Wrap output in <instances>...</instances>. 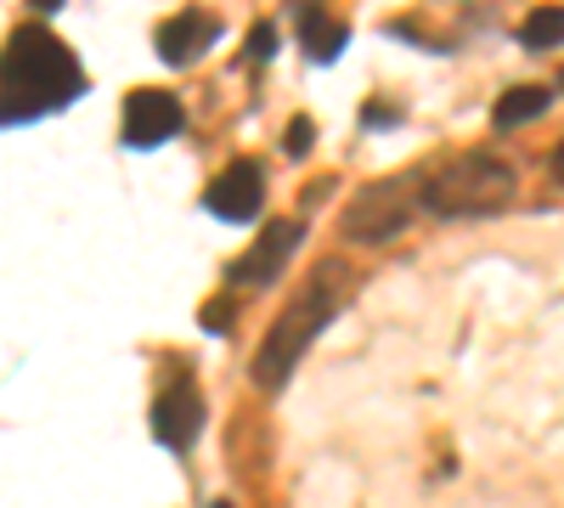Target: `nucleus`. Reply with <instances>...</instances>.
<instances>
[{"label":"nucleus","instance_id":"obj_5","mask_svg":"<svg viewBox=\"0 0 564 508\" xmlns=\"http://www.w3.org/2000/svg\"><path fill=\"white\" fill-rule=\"evenodd\" d=\"M181 125H186V108L159 85L124 97V142L130 148H159V142H170V136H181Z\"/></svg>","mask_w":564,"mask_h":508},{"label":"nucleus","instance_id":"obj_10","mask_svg":"<svg viewBox=\"0 0 564 508\" xmlns=\"http://www.w3.org/2000/svg\"><path fill=\"white\" fill-rule=\"evenodd\" d=\"M294 18H300V45H305V52H311L316 63H334V57L345 52V29H339L334 18H327V12L316 7V0H305V7H300Z\"/></svg>","mask_w":564,"mask_h":508},{"label":"nucleus","instance_id":"obj_2","mask_svg":"<svg viewBox=\"0 0 564 508\" xmlns=\"http://www.w3.org/2000/svg\"><path fill=\"white\" fill-rule=\"evenodd\" d=\"M345 283H350L345 266H334V260L316 266V277L300 289V300L271 322L265 345L254 350V385H260V390H282V385L294 379V367H300V356L311 350V339L327 328V316L345 305V300H339Z\"/></svg>","mask_w":564,"mask_h":508},{"label":"nucleus","instance_id":"obj_8","mask_svg":"<svg viewBox=\"0 0 564 508\" xmlns=\"http://www.w3.org/2000/svg\"><path fill=\"white\" fill-rule=\"evenodd\" d=\"M198 424H204V401H198L193 385H170V390L153 401V435H159L170 452H186V446H193Z\"/></svg>","mask_w":564,"mask_h":508},{"label":"nucleus","instance_id":"obj_7","mask_svg":"<svg viewBox=\"0 0 564 508\" xmlns=\"http://www.w3.org/2000/svg\"><path fill=\"white\" fill-rule=\"evenodd\" d=\"M265 204V175L254 159H238V164H226L215 181H209V209L220 220H254Z\"/></svg>","mask_w":564,"mask_h":508},{"label":"nucleus","instance_id":"obj_11","mask_svg":"<svg viewBox=\"0 0 564 508\" xmlns=\"http://www.w3.org/2000/svg\"><path fill=\"white\" fill-rule=\"evenodd\" d=\"M553 97L542 85H513V90H502L497 97V108H491V119H497V130H513V125H525V119H536L542 108H547Z\"/></svg>","mask_w":564,"mask_h":508},{"label":"nucleus","instance_id":"obj_18","mask_svg":"<svg viewBox=\"0 0 564 508\" xmlns=\"http://www.w3.org/2000/svg\"><path fill=\"white\" fill-rule=\"evenodd\" d=\"M209 508H231V502H209Z\"/></svg>","mask_w":564,"mask_h":508},{"label":"nucleus","instance_id":"obj_14","mask_svg":"<svg viewBox=\"0 0 564 508\" xmlns=\"http://www.w3.org/2000/svg\"><path fill=\"white\" fill-rule=\"evenodd\" d=\"M271 52H276V34H271V23H260V29H254V40H249V57H260V63H265Z\"/></svg>","mask_w":564,"mask_h":508},{"label":"nucleus","instance_id":"obj_16","mask_svg":"<svg viewBox=\"0 0 564 508\" xmlns=\"http://www.w3.org/2000/svg\"><path fill=\"white\" fill-rule=\"evenodd\" d=\"M553 175H558V181H564V142H558V148H553Z\"/></svg>","mask_w":564,"mask_h":508},{"label":"nucleus","instance_id":"obj_13","mask_svg":"<svg viewBox=\"0 0 564 508\" xmlns=\"http://www.w3.org/2000/svg\"><path fill=\"white\" fill-rule=\"evenodd\" d=\"M316 142V130H311V119H294L289 130H282V148H289V153H305Z\"/></svg>","mask_w":564,"mask_h":508},{"label":"nucleus","instance_id":"obj_1","mask_svg":"<svg viewBox=\"0 0 564 508\" xmlns=\"http://www.w3.org/2000/svg\"><path fill=\"white\" fill-rule=\"evenodd\" d=\"M79 90H85V74L68 45L40 23H18L7 40V74H0V119L29 125L52 108H68Z\"/></svg>","mask_w":564,"mask_h":508},{"label":"nucleus","instance_id":"obj_15","mask_svg":"<svg viewBox=\"0 0 564 508\" xmlns=\"http://www.w3.org/2000/svg\"><path fill=\"white\" fill-rule=\"evenodd\" d=\"M226 322H231V311H226V305H209V311H204V328H215V334H220Z\"/></svg>","mask_w":564,"mask_h":508},{"label":"nucleus","instance_id":"obj_6","mask_svg":"<svg viewBox=\"0 0 564 508\" xmlns=\"http://www.w3.org/2000/svg\"><path fill=\"white\" fill-rule=\"evenodd\" d=\"M300 238H305V226H300V220H265V233L254 238V249H249L238 266H231V283H249V289L271 283V277L294 260Z\"/></svg>","mask_w":564,"mask_h":508},{"label":"nucleus","instance_id":"obj_9","mask_svg":"<svg viewBox=\"0 0 564 508\" xmlns=\"http://www.w3.org/2000/svg\"><path fill=\"white\" fill-rule=\"evenodd\" d=\"M215 34H220V23L209 18V12H175L164 29H159V57L164 63H193L204 45H215Z\"/></svg>","mask_w":564,"mask_h":508},{"label":"nucleus","instance_id":"obj_12","mask_svg":"<svg viewBox=\"0 0 564 508\" xmlns=\"http://www.w3.org/2000/svg\"><path fill=\"white\" fill-rule=\"evenodd\" d=\"M520 40L531 45V52H553V45H564V7H536L520 23Z\"/></svg>","mask_w":564,"mask_h":508},{"label":"nucleus","instance_id":"obj_3","mask_svg":"<svg viewBox=\"0 0 564 508\" xmlns=\"http://www.w3.org/2000/svg\"><path fill=\"white\" fill-rule=\"evenodd\" d=\"M513 187H520V175H513L508 159H497V153H463V159H452V164H441L430 175V187H423V209H435L446 220L497 215V209H508Z\"/></svg>","mask_w":564,"mask_h":508},{"label":"nucleus","instance_id":"obj_17","mask_svg":"<svg viewBox=\"0 0 564 508\" xmlns=\"http://www.w3.org/2000/svg\"><path fill=\"white\" fill-rule=\"evenodd\" d=\"M34 7H45V12H52V7H63V0H34Z\"/></svg>","mask_w":564,"mask_h":508},{"label":"nucleus","instance_id":"obj_4","mask_svg":"<svg viewBox=\"0 0 564 508\" xmlns=\"http://www.w3.org/2000/svg\"><path fill=\"white\" fill-rule=\"evenodd\" d=\"M423 187H430V175H395V181H372L361 187L345 209V238L356 244H384L395 238L401 226L412 220V209L423 204Z\"/></svg>","mask_w":564,"mask_h":508}]
</instances>
